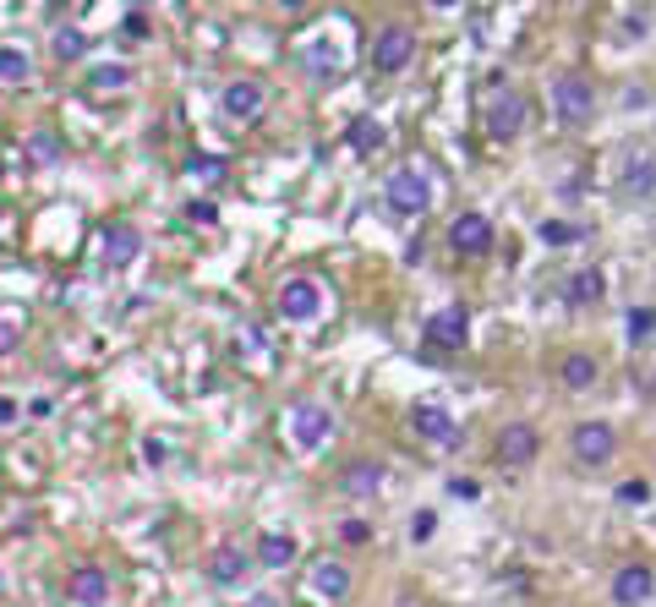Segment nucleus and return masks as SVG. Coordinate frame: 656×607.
Wrapping results in <instances>:
<instances>
[{
	"label": "nucleus",
	"mask_w": 656,
	"mask_h": 607,
	"mask_svg": "<svg viewBox=\"0 0 656 607\" xmlns=\"http://www.w3.org/2000/svg\"><path fill=\"white\" fill-rule=\"evenodd\" d=\"M618 504H646V498H651V487L646 482H618Z\"/></svg>",
	"instance_id": "obj_33"
},
{
	"label": "nucleus",
	"mask_w": 656,
	"mask_h": 607,
	"mask_svg": "<svg viewBox=\"0 0 656 607\" xmlns=\"http://www.w3.org/2000/svg\"><path fill=\"white\" fill-rule=\"evenodd\" d=\"M50 50H55V61H82V55H88V33L82 28H55Z\"/></svg>",
	"instance_id": "obj_24"
},
{
	"label": "nucleus",
	"mask_w": 656,
	"mask_h": 607,
	"mask_svg": "<svg viewBox=\"0 0 656 607\" xmlns=\"http://www.w3.org/2000/svg\"><path fill=\"white\" fill-rule=\"evenodd\" d=\"M569 449H574V465H607L613 460V449H618L613 422H580L574 427V438H569Z\"/></svg>",
	"instance_id": "obj_8"
},
{
	"label": "nucleus",
	"mask_w": 656,
	"mask_h": 607,
	"mask_svg": "<svg viewBox=\"0 0 656 607\" xmlns=\"http://www.w3.org/2000/svg\"><path fill=\"white\" fill-rule=\"evenodd\" d=\"M410 433L427 438V443H443V449H449V443H460V422H454V416L443 411V405L421 400L416 411H410Z\"/></svg>",
	"instance_id": "obj_12"
},
{
	"label": "nucleus",
	"mask_w": 656,
	"mask_h": 607,
	"mask_svg": "<svg viewBox=\"0 0 656 607\" xmlns=\"http://www.w3.org/2000/svg\"><path fill=\"white\" fill-rule=\"evenodd\" d=\"M88 88H93V93H121V88H132V66H99V72L88 77Z\"/></svg>",
	"instance_id": "obj_26"
},
{
	"label": "nucleus",
	"mask_w": 656,
	"mask_h": 607,
	"mask_svg": "<svg viewBox=\"0 0 656 607\" xmlns=\"http://www.w3.org/2000/svg\"><path fill=\"white\" fill-rule=\"evenodd\" d=\"M257 564H263V569H285L290 564V558H296V536H285V531H263V536H257Z\"/></svg>",
	"instance_id": "obj_21"
},
{
	"label": "nucleus",
	"mask_w": 656,
	"mask_h": 607,
	"mask_svg": "<svg viewBox=\"0 0 656 607\" xmlns=\"http://www.w3.org/2000/svg\"><path fill=\"white\" fill-rule=\"evenodd\" d=\"M564 296H569V307H596V301L607 296L602 268H574V274L564 279Z\"/></svg>",
	"instance_id": "obj_18"
},
{
	"label": "nucleus",
	"mask_w": 656,
	"mask_h": 607,
	"mask_svg": "<svg viewBox=\"0 0 656 607\" xmlns=\"http://www.w3.org/2000/svg\"><path fill=\"white\" fill-rule=\"evenodd\" d=\"M416 61V28H405V22H383L378 39H372V66H378L383 77L405 72V66Z\"/></svg>",
	"instance_id": "obj_3"
},
{
	"label": "nucleus",
	"mask_w": 656,
	"mask_h": 607,
	"mask_svg": "<svg viewBox=\"0 0 656 607\" xmlns=\"http://www.w3.org/2000/svg\"><path fill=\"white\" fill-rule=\"evenodd\" d=\"M624 329H629V345H646L651 329H656V312H651V307H629Z\"/></svg>",
	"instance_id": "obj_28"
},
{
	"label": "nucleus",
	"mask_w": 656,
	"mask_h": 607,
	"mask_svg": "<svg viewBox=\"0 0 656 607\" xmlns=\"http://www.w3.org/2000/svg\"><path fill=\"white\" fill-rule=\"evenodd\" d=\"M383 203H389L394 214H405V219L410 214H427V208H432V181L416 165H400V170L389 175V186H383Z\"/></svg>",
	"instance_id": "obj_2"
},
{
	"label": "nucleus",
	"mask_w": 656,
	"mask_h": 607,
	"mask_svg": "<svg viewBox=\"0 0 656 607\" xmlns=\"http://www.w3.org/2000/svg\"><path fill=\"white\" fill-rule=\"evenodd\" d=\"M449 493H454V498H476V482H460V476H454Z\"/></svg>",
	"instance_id": "obj_37"
},
{
	"label": "nucleus",
	"mask_w": 656,
	"mask_h": 607,
	"mask_svg": "<svg viewBox=\"0 0 656 607\" xmlns=\"http://www.w3.org/2000/svg\"><path fill=\"white\" fill-rule=\"evenodd\" d=\"M613 602L618 607H651L656 602V569L651 564H624L613 575Z\"/></svg>",
	"instance_id": "obj_11"
},
{
	"label": "nucleus",
	"mask_w": 656,
	"mask_h": 607,
	"mask_svg": "<svg viewBox=\"0 0 656 607\" xmlns=\"http://www.w3.org/2000/svg\"><path fill=\"white\" fill-rule=\"evenodd\" d=\"M246 569H252V558H246L241 547H214V558H208V580H214V586H241Z\"/></svg>",
	"instance_id": "obj_19"
},
{
	"label": "nucleus",
	"mask_w": 656,
	"mask_h": 607,
	"mask_svg": "<svg viewBox=\"0 0 656 607\" xmlns=\"http://www.w3.org/2000/svg\"><path fill=\"white\" fill-rule=\"evenodd\" d=\"M350 586H356V575H350L339 558H318V564H312V597L318 602H345Z\"/></svg>",
	"instance_id": "obj_15"
},
{
	"label": "nucleus",
	"mask_w": 656,
	"mask_h": 607,
	"mask_svg": "<svg viewBox=\"0 0 656 607\" xmlns=\"http://www.w3.org/2000/svg\"><path fill=\"white\" fill-rule=\"evenodd\" d=\"M558 378H564V389L585 394L596 383V356H585V350H574V356H564V367H558Z\"/></svg>",
	"instance_id": "obj_22"
},
{
	"label": "nucleus",
	"mask_w": 656,
	"mask_h": 607,
	"mask_svg": "<svg viewBox=\"0 0 656 607\" xmlns=\"http://www.w3.org/2000/svg\"><path fill=\"white\" fill-rule=\"evenodd\" d=\"M378 487H383L378 460H350L345 471H339V493H350V498H378Z\"/></svg>",
	"instance_id": "obj_17"
},
{
	"label": "nucleus",
	"mask_w": 656,
	"mask_h": 607,
	"mask_svg": "<svg viewBox=\"0 0 656 607\" xmlns=\"http://www.w3.org/2000/svg\"><path fill=\"white\" fill-rule=\"evenodd\" d=\"M22 154H28L33 165H55V159H61V137H55V132H33Z\"/></svg>",
	"instance_id": "obj_27"
},
{
	"label": "nucleus",
	"mask_w": 656,
	"mask_h": 607,
	"mask_svg": "<svg viewBox=\"0 0 656 607\" xmlns=\"http://www.w3.org/2000/svg\"><path fill=\"white\" fill-rule=\"evenodd\" d=\"M449 247L465 252V258H487L492 247H498V236H492V219L487 214H460L449 225Z\"/></svg>",
	"instance_id": "obj_10"
},
{
	"label": "nucleus",
	"mask_w": 656,
	"mask_h": 607,
	"mask_svg": "<svg viewBox=\"0 0 656 607\" xmlns=\"http://www.w3.org/2000/svg\"><path fill=\"white\" fill-rule=\"evenodd\" d=\"M323 312V285L318 279H285L279 285V318L285 323H312Z\"/></svg>",
	"instance_id": "obj_7"
},
{
	"label": "nucleus",
	"mask_w": 656,
	"mask_h": 607,
	"mask_svg": "<svg viewBox=\"0 0 656 607\" xmlns=\"http://www.w3.org/2000/svg\"><path fill=\"white\" fill-rule=\"evenodd\" d=\"M186 181H192V186H214V181H225V159H214V154H192V165H186Z\"/></svg>",
	"instance_id": "obj_25"
},
{
	"label": "nucleus",
	"mask_w": 656,
	"mask_h": 607,
	"mask_svg": "<svg viewBox=\"0 0 656 607\" xmlns=\"http://www.w3.org/2000/svg\"><path fill=\"white\" fill-rule=\"evenodd\" d=\"M432 531H438V520H432V515H416V520H410V536H416V542H427Z\"/></svg>",
	"instance_id": "obj_34"
},
{
	"label": "nucleus",
	"mask_w": 656,
	"mask_h": 607,
	"mask_svg": "<svg viewBox=\"0 0 656 607\" xmlns=\"http://www.w3.org/2000/svg\"><path fill=\"white\" fill-rule=\"evenodd\" d=\"M536 454H542V433H536L531 422H503V433H498V460L509 465V471H525Z\"/></svg>",
	"instance_id": "obj_9"
},
{
	"label": "nucleus",
	"mask_w": 656,
	"mask_h": 607,
	"mask_svg": "<svg viewBox=\"0 0 656 607\" xmlns=\"http://www.w3.org/2000/svg\"><path fill=\"white\" fill-rule=\"evenodd\" d=\"M17 345H22V323L0 312V356H17Z\"/></svg>",
	"instance_id": "obj_31"
},
{
	"label": "nucleus",
	"mask_w": 656,
	"mask_h": 607,
	"mask_svg": "<svg viewBox=\"0 0 656 607\" xmlns=\"http://www.w3.org/2000/svg\"><path fill=\"white\" fill-rule=\"evenodd\" d=\"M28 77H33L28 50H17V44H0V83H28Z\"/></svg>",
	"instance_id": "obj_23"
},
{
	"label": "nucleus",
	"mask_w": 656,
	"mask_h": 607,
	"mask_svg": "<svg viewBox=\"0 0 656 607\" xmlns=\"http://www.w3.org/2000/svg\"><path fill=\"white\" fill-rule=\"evenodd\" d=\"M121 33H126V39H148V33H154V28H148V11H126V17H121Z\"/></svg>",
	"instance_id": "obj_32"
},
{
	"label": "nucleus",
	"mask_w": 656,
	"mask_h": 607,
	"mask_svg": "<svg viewBox=\"0 0 656 607\" xmlns=\"http://www.w3.org/2000/svg\"><path fill=\"white\" fill-rule=\"evenodd\" d=\"M465 334H471V312H465L460 301H454V307H438L427 318V340L438 345V350H460Z\"/></svg>",
	"instance_id": "obj_13"
},
{
	"label": "nucleus",
	"mask_w": 656,
	"mask_h": 607,
	"mask_svg": "<svg viewBox=\"0 0 656 607\" xmlns=\"http://www.w3.org/2000/svg\"><path fill=\"white\" fill-rule=\"evenodd\" d=\"M263 110H268V88L257 77H236V83H225V93H219V115L236 126L263 121Z\"/></svg>",
	"instance_id": "obj_4"
},
{
	"label": "nucleus",
	"mask_w": 656,
	"mask_h": 607,
	"mask_svg": "<svg viewBox=\"0 0 656 607\" xmlns=\"http://www.w3.org/2000/svg\"><path fill=\"white\" fill-rule=\"evenodd\" d=\"M186 214H192L197 225H214V203H192V208H186Z\"/></svg>",
	"instance_id": "obj_36"
},
{
	"label": "nucleus",
	"mask_w": 656,
	"mask_h": 607,
	"mask_svg": "<svg viewBox=\"0 0 656 607\" xmlns=\"http://www.w3.org/2000/svg\"><path fill=\"white\" fill-rule=\"evenodd\" d=\"M110 597H115L110 569H99V564H77L72 569V580H66V602L72 607H110Z\"/></svg>",
	"instance_id": "obj_6"
},
{
	"label": "nucleus",
	"mask_w": 656,
	"mask_h": 607,
	"mask_svg": "<svg viewBox=\"0 0 656 607\" xmlns=\"http://www.w3.org/2000/svg\"><path fill=\"white\" fill-rule=\"evenodd\" d=\"M553 110H558V121L564 126H591L596 121V88H591V77H580V72H564L553 83Z\"/></svg>",
	"instance_id": "obj_1"
},
{
	"label": "nucleus",
	"mask_w": 656,
	"mask_h": 607,
	"mask_svg": "<svg viewBox=\"0 0 656 607\" xmlns=\"http://www.w3.org/2000/svg\"><path fill=\"white\" fill-rule=\"evenodd\" d=\"M285 427H290V438H296V449H318V443H328V433H334V416H328V405H318V400H296L285 411Z\"/></svg>",
	"instance_id": "obj_5"
},
{
	"label": "nucleus",
	"mask_w": 656,
	"mask_h": 607,
	"mask_svg": "<svg viewBox=\"0 0 656 607\" xmlns=\"http://www.w3.org/2000/svg\"><path fill=\"white\" fill-rule=\"evenodd\" d=\"M646 22H651V17H646V11H629V17H624V28H629V33H635V39H646Z\"/></svg>",
	"instance_id": "obj_35"
},
{
	"label": "nucleus",
	"mask_w": 656,
	"mask_h": 607,
	"mask_svg": "<svg viewBox=\"0 0 656 607\" xmlns=\"http://www.w3.org/2000/svg\"><path fill=\"white\" fill-rule=\"evenodd\" d=\"M525 126V99L520 93H498V99L487 104V132L498 137V143H514Z\"/></svg>",
	"instance_id": "obj_14"
},
{
	"label": "nucleus",
	"mask_w": 656,
	"mask_h": 607,
	"mask_svg": "<svg viewBox=\"0 0 656 607\" xmlns=\"http://www.w3.org/2000/svg\"><path fill=\"white\" fill-rule=\"evenodd\" d=\"M143 460H148V465H159V460H164V443L148 438V443H143Z\"/></svg>",
	"instance_id": "obj_38"
},
{
	"label": "nucleus",
	"mask_w": 656,
	"mask_h": 607,
	"mask_svg": "<svg viewBox=\"0 0 656 607\" xmlns=\"http://www.w3.org/2000/svg\"><path fill=\"white\" fill-rule=\"evenodd\" d=\"M137 252H143V230H137V225H126V219H121V225L104 230V263H110V268H132Z\"/></svg>",
	"instance_id": "obj_16"
},
{
	"label": "nucleus",
	"mask_w": 656,
	"mask_h": 607,
	"mask_svg": "<svg viewBox=\"0 0 656 607\" xmlns=\"http://www.w3.org/2000/svg\"><path fill=\"white\" fill-rule=\"evenodd\" d=\"M536 236H542L547 247H564V241H580V230L564 225V219H542V225H536Z\"/></svg>",
	"instance_id": "obj_29"
},
{
	"label": "nucleus",
	"mask_w": 656,
	"mask_h": 607,
	"mask_svg": "<svg viewBox=\"0 0 656 607\" xmlns=\"http://www.w3.org/2000/svg\"><path fill=\"white\" fill-rule=\"evenodd\" d=\"M11 416H17V405H11L6 394H0V422H11Z\"/></svg>",
	"instance_id": "obj_39"
},
{
	"label": "nucleus",
	"mask_w": 656,
	"mask_h": 607,
	"mask_svg": "<svg viewBox=\"0 0 656 607\" xmlns=\"http://www.w3.org/2000/svg\"><path fill=\"white\" fill-rule=\"evenodd\" d=\"M350 143L356 148H383V126L378 121H356L350 126Z\"/></svg>",
	"instance_id": "obj_30"
},
{
	"label": "nucleus",
	"mask_w": 656,
	"mask_h": 607,
	"mask_svg": "<svg viewBox=\"0 0 656 607\" xmlns=\"http://www.w3.org/2000/svg\"><path fill=\"white\" fill-rule=\"evenodd\" d=\"M618 186H624V197H635V203H651L656 197V159H629Z\"/></svg>",
	"instance_id": "obj_20"
},
{
	"label": "nucleus",
	"mask_w": 656,
	"mask_h": 607,
	"mask_svg": "<svg viewBox=\"0 0 656 607\" xmlns=\"http://www.w3.org/2000/svg\"><path fill=\"white\" fill-rule=\"evenodd\" d=\"M0 591H6V575H0Z\"/></svg>",
	"instance_id": "obj_40"
}]
</instances>
